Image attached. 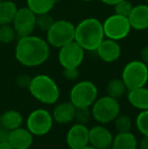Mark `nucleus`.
<instances>
[{
  "mask_svg": "<svg viewBox=\"0 0 148 149\" xmlns=\"http://www.w3.org/2000/svg\"><path fill=\"white\" fill-rule=\"evenodd\" d=\"M14 54L16 60L24 66L38 67L49 59L50 45L38 36L19 37Z\"/></svg>",
  "mask_w": 148,
  "mask_h": 149,
  "instance_id": "f257e3e1",
  "label": "nucleus"
},
{
  "mask_svg": "<svg viewBox=\"0 0 148 149\" xmlns=\"http://www.w3.org/2000/svg\"><path fill=\"white\" fill-rule=\"evenodd\" d=\"M103 22L95 17H87L75 26L74 41L84 51L95 52L105 40Z\"/></svg>",
  "mask_w": 148,
  "mask_h": 149,
  "instance_id": "f03ea898",
  "label": "nucleus"
},
{
  "mask_svg": "<svg viewBox=\"0 0 148 149\" xmlns=\"http://www.w3.org/2000/svg\"><path fill=\"white\" fill-rule=\"evenodd\" d=\"M30 93L45 104H54L59 100L60 88L56 81L47 74H38L32 77L28 85Z\"/></svg>",
  "mask_w": 148,
  "mask_h": 149,
  "instance_id": "7ed1b4c3",
  "label": "nucleus"
},
{
  "mask_svg": "<svg viewBox=\"0 0 148 149\" xmlns=\"http://www.w3.org/2000/svg\"><path fill=\"white\" fill-rule=\"evenodd\" d=\"M90 108L92 118L101 125L113 122L118 117L121 111L118 100L108 94L101 97H97Z\"/></svg>",
  "mask_w": 148,
  "mask_h": 149,
  "instance_id": "20e7f679",
  "label": "nucleus"
},
{
  "mask_svg": "<svg viewBox=\"0 0 148 149\" xmlns=\"http://www.w3.org/2000/svg\"><path fill=\"white\" fill-rule=\"evenodd\" d=\"M121 78L128 90L145 86L148 82V65L142 60L130 61L123 68Z\"/></svg>",
  "mask_w": 148,
  "mask_h": 149,
  "instance_id": "39448f33",
  "label": "nucleus"
},
{
  "mask_svg": "<svg viewBox=\"0 0 148 149\" xmlns=\"http://www.w3.org/2000/svg\"><path fill=\"white\" fill-rule=\"evenodd\" d=\"M75 38V26L71 22L65 19L55 20L51 28L47 31V40L50 46L54 48H62L71 43Z\"/></svg>",
  "mask_w": 148,
  "mask_h": 149,
  "instance_id": "423d86ee",
  "label": "nucleus"
},
{
  "mask_svg": "<svg viewBox=\"0 0 148 149\" xmlns=\"http://www.w3.org/2000/svg\"><path fill=\"white\" fill-rule=\"evenodd\" d=\"M99 90L92 81L82 80L75 83L70 90V102L75 108H90L97 100Z\"/></svg>",
  "mask_w": 148,
  "mask_h": 149,
  "instance_id": "0eeeda50",
  "label": "nucleus"
},
{
  "mask_svg": "<svg viewBox=\"0 0 148 149\" xmlns=\"http://www.w3.org/2000/svg\"><path fill=\"white\" fill-rule=\"evenodd\" d=\"M54 119L52 113L45 109H37L28 115L26 128L34 136L47 135L52 130Z\"/></svg>",
  "mask_w": 148,
  "mask_h": 149,
  "instance_id": "6e6552de",
  "label": "nucleus"
},
{
  "mask_svg": "<svg viewBox=\"0 0 148 149\" xmlns=\"http://www.w3.org/2000/svg\"><path fill=\"white\" fill-rule=\"evenodd\" d=\"M103 28L105 37L117 42L128 37L132 30L128 17L118 15L116 13L106 18V20L103 22Z\"/></svg>",
  "mask_w": 148,
  "mask_h": 149,
  "instance_id": "1a4fd4ad",
  "label": "nucleus"
},
{
  "mask_svg": "<svg viewBox=\"0 0 148 149\" xmlns=\"http://www.w3.org/2000/svg\"><path fill=\"white\" fill-rule=\"evenodd\" d=\"M85 51L75 41L59 49L58 61L63 68H78L84 60Z\"/></svg>",
  "mask_w": 148,
  "mask_h": 149,
  "instance_id": "9d476101",
  "label": "nucleus"
},
{
  "mask_svg": "<svg viewBox=\"0 0 148 149\" xmlns=\"http://www.w3.org/2000/svg\"><path fill=\"white\" fill-rule=\"evenodd\" d=\"M36 19L37 15L26 6V7L18 8L14 19L12 22L16 35L19 37L32 35L36 29Z\"/></svg>",
  "mask_w": 148,
  "mask_h": 149,
  "instance_id": "9b49d317",
  "label": "nucleus"
},
{
  "mask_svg": "<svg viewBox=\"0 0 148 149\" xmlns=\"http://www.w3.org/2000/svg\"><path fill=\"white\" fill-rule=\"evenodd\" d=\"M66 143L70 149H81L89 144V129L86 125L76 123L66 134Z\"/></svg>",
  "mask_w": 148,
  "mask_h": 149,
  "instance_id": "f8f14e48",
  "label": "nucleus"
},
{
  "mask_svg": "<svg viewBox=\"0 0 148 149\" xmlns=\"http://www.w3.org/2000/svg\"><path fill=\"white\" fill-rule=\"evenodd\" d=\"M113 136L112 132L104 125L93 126L89 129V145L97 149H106L112 146Z\"/></svg>",
  "mask_w": 148,
  "mask_h": 149,
  "instance_id": "ddd939ff",
  "label": "nucleus"
},
{
  "mask_svg": "<svg viewBox=\"0 0 148 149\" xmlns=\"http://www.w3.org/2000/svg\"><path fill=\"white\" fill-rule=\"evenodd\" d=\"M95 52L101 58V60H103L104 62L113 63L121 57L122 48L117 41L111 39H105Z\"/></svg>",
  "mask_w": 148,
  "mask_h": 149,
  "instance_id": "4468645a",
  "label": "nucleus"
},
{
  "mask_svg": "<svg viewBox=\"0 0 148 149\" xmlns=\"http://www.w3.org/2000/svg\"><path fill=\"white\" fill-rule=\"evenodd\" d=\"M128 20L133 30L144 31L148 29V5L138 4L133 6Z\"/></svg>",
  "mask_w": 148,
  "mask_h": 149,
  "instance_id": "2eb2a0df",
  "label": "nucleus"
},
{
  "mask_svg": "<svg viewBox=\"0 0 148 149\" xmlns=\"http://www.w3.org/2000/svg\"><path fill=\"white\" fill-rule=\"evenodd\" d=\"M8 142L15 149H28L33 145L34 135L28 130V128L19 127L10 131Z\"/></svg>",
  "mask_w": 148,
  "mask_h": 149,
  "instance_id": "dca6fc26",
  "label": "nucleus"
},
{
  "mask_svg": "<svg viewBox=\"0 0 148 149\" xmlns=\"http://www.w3.org/2000/svg\"><path fill=\"white\" fill-rule=\"evenodd\" d=\"M75 107L71 102H62L55 106L52 116H53L54 122L58 124H69L74 121V114H75Z\"/></svg>",
  "mask_w": 148,
  "mask_h": 149,
  "instance_id": "f3484780",
  "label": "nucleus"
},
{
  "mask_svg": "<svg viewBox=\"0 0 148 149\" xmlns=\"http://www.w3.org/2000/svg\"><path fill=\"white\" fill-rule=\"evenodd\" d=\"M127 100H128L129 104L137 110H148V87L142 86L128 90Z\"/></svg>",
  "mask_w": 148,
  "mask_h": 149,
  "instance_id": "a211bd4d",
  "label": "nucleus"
},
{
  "mask_svg": "<svg viewBox=\"0 0 148 149\" xmlns=\"http://www.w3.org/2000/svg\"><path fill=\"white\" fill-rule=\"evenodd\" d=\"M112 149H138V140L131 132L118 133L114 136Z\"/></svg>",
  "mask_w": 148,
  "mask_h": 149,
  "instance_id": "6ab92c4d",
  "label": "nucleus"
},
{
  "mask_svg": "<svg viewBox=\"0 0 148 149\" xmlns=\"http://www.w3.org/2000/svg\"><path fill=\"white\" fill-rule=\"evenodd\" d=\"M22 122H24V119H22V114L15 110L6 111L2 115H0V126L9 131L22 127Z\"/></svg>",
  "mask_w": 148,
  "mask_h": 149,
  "instance_id": "aec40b11",
  "label": "nucleus"
},
{
  "mask_svg": "<svg viewBox=\"0 0 148 149\" xmlns=\"http://www.w3.org/2000/svg\"><path fill=\"white\" fill-rule=\"evenodd\" d=\"M17 9V6L13 1L10 0L0 1V26L12 24Z\"/></svg>",
  "mask_w": 148,
  "mask_h": 149,
  "instance_id": "412c9836",
  "label": "nucleus"
},
{
  "mask_svg": "<svg viewBox=\"0 0 148 149\" xmlns=\"http://www.w3.org/2000/svg\"><path fill=\"white\" fill-rule=\"evenodd\" d=\"M57 0H26V6L36 15L50 13L55 6Z\"/></svg>",
  "mask_w": 148,
  "mask_h": 149,
  "instance_id": "4be33fe9",
  "label": "nucleus"
},
{
  "mask_svg": "<svg viewBox=\"0 0 148 149\" xmlns=\"http://www.w3.org/2000/svg\"><path fill=\"white\" fill-rule=\"evenodd\" d=\"M128 91L122 78H113L107 84V94L114 98H121Z\"/></svg>",
  "mask_w": 148,
  "mask_h": 149,
  "instance_id": "5701e85b",
  "label": "nucleus"
},
{
  "mask_svg": "<svg viewBox=\"0 0 148 149\" xmlns=\"http://www.w3.org/2000/svg\"><path fill=\"white\" fill-rule=\"evenodd\" d=\"M115 122V128H116L118 133H124V132H131V129L133 127V122L131 117L128 115H118Z\"/></svg>",
  "mask_w": 148,
  "mask_h": 149,
  "instance_id": "b1692460",
  "label": "nucleus"
},
{
  "mask_svg": "<svg viewBox=\"0 0 148 149\" xmlns=\"http://www.w3.org/2000/svg\"><path fill=\"white\" fill-rule=\"evenodd\" d=\"M16 31L11 24L0 26V43L10 44L14 41Z\"/></svg>",
  "mask_w": 148,
  "mask_h": 149,
  "instance_id": "393cba45",
  "label": "nucleus"
},
{
  "mask_svg": "<svg viewBox=\"0 0 148 149\" xmlns=\"http://www.w3.org/2000/svg\"><path fill=\"white\" fill-rule=\"evenodd\" d=\"M135 126L142 136H148V110L140 111L135 119Z\"/></svg>",
  "mask_w": 148,
  "mask_h": 149,
  "instance_id": "a878e982",
  "label": "nucleus"
},
{
  "mask_svg": "<svg viewBox=\"0 0 148 149\" xmlns=\"http://www.w3.org/2000/svg\"><path fill=\"white\" fill-rule=\"evenodd\" d=\"M55 22L53 18V16L50 15V13H43L37 15L36 19V28H39L41 31H46L51 28V26L53 24V22Z\"/></svg>",
  "mask_w": 148,
  "mask_h": 149,
  "instance_id": "bb28decb",
  "label": "nucleus"
},
{
  "mask_svg": "<svg viewBox=\"0 0 148 149\" xmlns=\"http://www.w3.org/2000/svg\"><path fill=\"white\" fill-rule=\"evenodd\" d=\"M91 118H92V116H91L90 108H76L75 109L74 120L76 121V123L86 125V124L90 121Z\"/></svg>",
  "mask_w": 148,
  "mask_h": 149,
  "instance_id": "cd10ccee",
  "label": "nucleus"
},
{
  "mask_svg": "<svg viewBox=\"0 0 148 149\" xmlns=\"http://www.w3.org/2000/svg\"><path fill=\"white\" fill-rule=\"evenodd\" d=\"M114 7H115V13L116 14L128 17L129 14L132 11L133 5L128 0H122V1L118 2L116 5H114Z\"/></svg>",
  "mask_w": 148,
  "mask_h": 149,
  "instance_id": "c85d7f7f",
  "label": "nucleus"
},
{
  "mask_svg": "<svg viewBox=\"0 0 148 149\" xmlns=\"http://www.w3.org/2000/svg\"><path fill=\"white\" fill-rule=\"evenodd\" d=\"M63 76L67 80H76L79 77L78 68H63Z\"/></svg>",
  "mask_w": 148,
  "mask_h": 149,
  "instance_id": "c756f323",
  "label": "nucleus"
},
{
  "mask_svg": "<svg viewBox=\"0 0 148 149\" xmlns=\"http://www.w3.org/2000/svg\"><path fill=\"white\" fill-rule=\"evenodd\" d=\"M31 77L28 75L26 74H22L19 76H17L16 78V83L19 87H22V88H28V85L31 83Z\"/></svg>",
  "mask_w": 148,
  "mask_h": 149,
  "instance_id": "7c9ffc66",
  "label": "nucleus"
},
{
  "mask_svg": "<svg viewBox=\"0 0 148 149\" xmlns=\"http://www.w3.org/2000/svg\"><path fill=\"white\" fill-rule=\"evenodd\" d=\"M9 133H10L9 130L5 129L4 127L0 126V143L8 142V139H9Z\"/></svg>",
  "mask_w": 148,
  "mask_h": 149,
  "instance_id": "2f4dec72",
  "label": "nucleus"
},
{
  "mask_svg": "<svg viewBox=\"0 0 148 149\" xmlns=\"http://www.w3.org/2000/svg\"><path fill=\"white\" fill-rule=\"evenodd\" d=\"M140 57L141 60L148 65V45H146L145 47H143V49L140 52Z\"/></svg>",
  "mask_w": 148,
  "mask_h": 149,
  "instance_id": "473e14b6",
  "label": "nucleus"
},
{
  "mask_svg": "<svg viewBox=\"0 0 148 149\" xmlns=\"http://www.w3.org/2000/svg\"><path fill=\"white\" fill-rule=\"evenodd\" d=\"M138 149H148V136H142L140 141H138Z\"/></svg>",
  "mask_w": 148,
  "mask_h": 149,
  "instance_id": "72a5a7b5",
  "label": "nucleus"
},
{
  "mask_svg": "<svg viewBox=\"0 0 148 149\" xmlns=\"http://www.w3.org/2000/svg\"><path fill=\"white\" fill-rule=\"evenodd\" d=\"M104 4H107V5H111V6H114L116 5L118 2L122 1V0H101Z\"/></svg>",
  "mask_w": 148,
  "mask_h": 149,
  "instance_id": "f704fd0d",
  "label": "nucleus"
},
{
  "mask_svg": "<svg viewBox=\"0 0 148 149\" xmlns=\"http://www.w3.org/2000/svg\"><path fill=\"white\" fill-rule=\"evenodd\" d=\"M0 149H15L9 142H3L0 143Z\"/></svg>",
  "mask_w": 148,
  "mask_h": 149,
  "instance_id": "c9c22d12",
  "label": "nucleus"
},
{
  "mask_svg": "<svg viewBox=\"0 0 148 149\" xmlns=\"http://www.w3.org/2000/svg\"><path fill=\"white\" fill-rule=\"evenodd\" d=\"M81 149H97V148H94L93 146H91V145H89V144H88V145H86L85 147H83V148H81Z\"/></svg>",
  "mask_w": 148,
  "mask_h": 149,
  "instance_id": "e433bc0d",
  "label": "nucleus"
},
{
  "mask_svg": "<svg viewBox=\"0 0 148 149\" xmlns=\"http://www.w3.org/2000/svg\"><path fill=\"white\" fill-rule=\"evenodd\" d=\"M81 1H83V2H91V1H93V0H81Z\"/></svg>",
  "mask_w": 148,
  "mask_h": 149,
  "instance_id": "4c0bfd02",
  "label": "nucleus"
},
{
  "mask_svg": "<svg viewBox=\"0 0 148 149\" xmlns=\"http://www.w3.org/2000/svg\"><path fill=\"white\" fill-rule=\"evenodd\" d=\"M106 149H112L111 147H109V148H106Z\"/></svg>",
  "mask_w": 148,
  "mask_h": 149,
  "instance_id": "58836bf2",
  "label": "nucleus"
},
{
  "mask_svg": "<svg viewBox=\"0 0 148 149\" xmlns=\"http://www.w3.org/2000/svg\"><path fill=\"white\" fill-rule=\"evenodd\" d=\"M144 1H146V2H148V0H144Z\"/></svg>",
  "mask_w": 148,
  "mask_h": 149,
  "instance_id": "ea45409f",
  "label": "nucleus"
},
{
  "mask_svg": "<svg viewBox=\"0 0 148 149\" xmlns=\"http://www.w3.org/2000/svg\"><path fill=\"white\" fill-rule=\"evenodd\" d=\"M0 1H3V0H0Z\"/></svg>",
  "mask_w": 148,
  "mask_h": 149,
  "instance_id": "a19ab883",
  "label": "nucleus"
},
{
  "mask_svg": "<svg viewBox=\"0 0 148 149\" xmlns=\"http://www.w3.org/2000/svg\"><path fill=\"white\" fill-rule=\"evenodd\" d=\"M68 149H70V148H68Z\"/></svg>",
  "mask_w": 148,
  "mask_h": 149,
  "instance_id": "79ce46f5",
  "label": "nucleus"
}]
</instances>
